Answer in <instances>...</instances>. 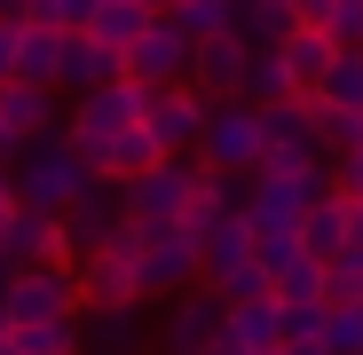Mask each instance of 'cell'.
<instances>
[{"label": "cell", "instance_id": "e0dca14e", "mask_svg": "<svg viewBox=\"0 0 363 355\" xmlns=\"http://www.w3.org/2000/svg\"><path fill=\"white\" fill-rule=\"evenodd\" d=\"M300 245H308L316 261H340L347 245H355V198H340V190H324L308 213H300Z\"/></svg>", "mask_w": 363, "mask_h": 355}, {"label": "cell", "instance_id": "5bb4252c", "mask_svg": "<svg viewBox=\"0 0 363 355\" xmlns=\"http://www.w3.org/2000/svg\"><path fill=\"white\" fill-rule=\"evenodd\" d=\"M143 118H150V135L166 142V150H198V135H206V118H213V103L182 79V87H150V103H143Z\"/></svg>", "mask_w": 363, "mask_h": 355}, {"label": "cell", "instance_id": "ab89813d", "mask_svg": "<svg viewBox=\"0 0 363 355\" xmlns=\"http://www.w3.org/2000/svg\"><path fill=\"white\" fill-rule=\"evenodd\" d=\"M277 355H324V339H284Z\"/></svg>", "mask_w": 363, "mask_h": 355}, {"label": "cell", "instance_id": "d4e9b609", "mask_svg": "<svg viewBox=\"0 0 363 355\" xmlns=\"http://www.w3.org/2000/svg\"><path fill=\"white\" fill-rule=\"evenodd\" d=\"M324 269H332V261H316L308 245H300L292 261L269 269V292H277V300H324Z\"/></svg>", "mask_w": 363, "mask_h": 355}, {"label": "cell", "instance_id": "4316f807", "mask_svg": "<svg viewBox=\"0 0 363 355\" xmlns=\"http://www.w3.org/2000/svg\"><path fill=\"white\" fill-rule=\"evenodd\" d=\"M9 347L16 355H79L87 339H79V316H55V324H16Z\"/></svg>", "mask_w": 363, "mask_h": 355}, {"label": "cell", "instance_id": "7c38bea8", "mask_svg": "<svg viewBox=\"0 0 363 355\" xmlns=\"http://www.w3.org/2000/svg\"><path fill=\"white\" fill-rule=\"evenodd\" d=\"M0 261H9V269H72L64 213H32V205H16L9 237H0Z\"/></svg>", "mask_w": 363, "mask_h": 355}, {"label": "cell", "instance_id": "f1b7e54d", "mask_svg": "<svg viewBox=\"0 0 363 355\" xmlns=\"http://www.w3.org/2000/svg\"><path fill=\"white\" fill-rule=\"evenodd\" d=\"M316 103H332V111H363V47H340V55H332V72H324Z\"/></svg>", "mask_w": 363, "mask_h": 355}, {"label": "cell", "instance_id": "1f68e13d", "mask_svg": "<svg viewBox=\"0 0 363 355\" xmlns=\"http://www.w3.org/2000/svg\"><path fill=\"white\" fill-rule=\"evenodd\" d=\"M324 300H332V308H363V245H347V253L324 269Z\"/></svg>", "mask_w": 363, "mask_h": 355}, {"label": "cell", "instance_id": "7a4b0ae2", "mask_svg": "<svg viewBox=\"0 0 363 355\" xmlns=\"http://www.w3.org/2000/svg\"><path fill=\"white\" fill-rule=\"evenodd\" d=\"M143 103H150V87H135V79H111V87H87L79 103H72V150L87 158V166H103V150L127 135V127H143Z\"/></svg>", "mask_w": 363, "mask_h": 355}, {"label": "cell", "instance_id": "603a6c76", "mask_svg": "<svg viewBox=\"0 0 363 355\" xmlns=\"http://www.w3.org/2000/svg\"><path fill=\"white\" fill-rule=\"evenodd\" d=\"M150 24H158V9H150V0H103L87 32H95L103 47H118V55H127V47H135V40L150 32Z\"/></svg>", "mask_w": 363, "mask_h": 355}, {"label": "cell", "instance_id": "ac0fdd59", "mask_svg": "<svg viewBox=\"0 0 363 355\" xmlns=\"http://www.w3.org/2000/svg\"><path fill=\"white\" fill-rule=\"evenodd\" d=\"M198 261H206L198 284H213V276H229V269H245V261H253V213H245V205L221 213V221L198 237Z\"/></svg>", "mask_w": 363, "mask_h": 355}, {"label": "cell", "instance_id": "f546056e", "mask_svg": "<svg viewBox=\"0 0 363 355\" xmlns=\"http://www.w3.org/2000/svg\"><path fill=\"white\" fill-rule=\"evenodd\" d=\"M308 111H316V142H324V158L363 150V111H332V103H316V95H308Z\"/></svg>", "mask_w": 363, "mask_h": 355}, {"label": "cell", "instance_id": "6da1fadb", "mask_svg": "<svg viewBox=\"0 0 363 355\" xmlns=\"http://www.w3.org/2000/svg\"><path fill=\"white\" fill-rule=\"evenodd\" d=\"M9 182H16V198H24L32 213H64V205L95 182V166L72 150V135H40V142L9 166Z\"/></svg>", "mask_w": 363, "mask_h": 355}, {"label": "cell", "instance_id": "ffe728a7", "mask_svg": "<svg viewBox=\"0 0 363 355\" xmlns=\"http://www.w3.org/2000/svg\"><path fill=\"white\" fill-rule=\"evenodd\" d=\"M111 79H127V64H118V47H103L95 32H72L64 40V79H55V87H111Z\"/></svg>", "mask_w": 363, "mask_h": 355}, {"label": "cell", "instance_id": "cb8c5ba5", "mask_svg": "<svg viewBox=\"0 0 363 355\" xmlns=\"http://www.w3.org/2000/svg\"><path fill=\"white\" fill-rule=\"evenodd\" d=\"M245 198H237V174H213V166H198V190H190V213H182V229H213L221 213H237Z\"/></svg>", "mask_w": 363, "mask_h": 355}, {"label": "cell", "instance_id": "7402d4cb", "mask_svg": "<svg viewBox=\"0 0 363 355\" xmlns=\"http://www.w3.org/2000/svg\"><path fill=\"white\" fill-rule=\"evenodd\" d=\"M158 158H174V150L150 135V118H143V127H127V135L103 150V166H95V174H103V182H135V174H150Z\"/></svg>", "mask_w": 363, "mask_h": 355}, {"label": "cell", "instance_id": "5b68a950", "mask_svg": "<svg viewBox=\"0 0 363 355\" xmlns=\"http://www.w3.org/2000/svg\"><path fill=\"white\" fill-rule=\"evenodd\" d=\"M190 190H198V166H190V158H158L150 174L118 182V198H127V221H143V229H174L182 213H190Z\"/></svg>", "mask_w": 363, "mask_h": 355}, {"label": "cell", "instance_id": "d6986e66", "mask_svg": "<svg viewBox=\"0 0 363 355\" xmlns=\"http://www.w3.org/2000/svg\"><path fill=\"white\" fill-rule=\"evenodd\" d=\"M277 55H284L292 87H300V95H316V87H324V72H332V55H340V40H332V32H316V24H292Z\"/></svg>", "mask_w": 363, "mask_h": 355}, {"label": "cell", "instance_id": "52a82bcc", "mask_svg": "<svg viewBox=\"0 0 363 355\" xmlns=\"http://www.w3.org/2000/svg\"><path fill=\"white\" fill-rule=\"evenodd\" d=\"M198 229H150L143 237V253H135V276H143V300H166V292H190L198 284Z\"/></svg>", "mask_w": 363, "mask_h": 355}, {"label": "cell", "instance_id": "e575fe53", "mask_svg": "<svg viewBox=\"0 0 363 355\" xmlns=\"http://www.w3.org/2000/svg\"><path fill=\"white\" fill-rule=\"evenodd\" d=\"M213 292H221V300H261V292H269V269H261V261H245V269L213 276Z\"/></svg>", "mask_w": 363, "mask_h": 355}, {"label": "cell", "instance_id": "ee69618b", "mask_svg": "<svg viewBox=\"0 0 363 355\" xmlns=\"http://www.w3.org/2000/svg\"><path fill=\"white\" fill-rule=\"evenodd\" d=\"M0 16H16V9H9V0H0Z\"/></svg>", "mask_w": 363, "mask_h": 355}, {"label": "cell", "instance_id": "60d3db41", "mask_svg": "<svg viewBox=\"0 0 363 355\" xmlns=\"http://www.w3.org/2000/svg\"><path fill=\"white\" fill-rule=\"evenodd\" d=\"M9 9H16V16H40V0H9Z\"/></svg>", "mask_w": 363, "mask_h": 355}, {"label": "cell", "instance_id": "b9f144b4", "mask_svg": "<svg viewBox=\"0 0 363 355\" xmlns=\"http://www.w3.org/2000/svg\"><path fill=\"white\" fill-rule=\"evenodd\" d=\"M355 245H363V198H355Z\"/></svg>", "mask_w": 363, "mask_h": 355}, {"label": "cell", "instance_id": "d6a6232c", "mask_svg": "<svg viewBox=\"0 0 363 355\" xmlns=\"http://www.w3.org/2000/svg\"><path fill=\"white\" fill-rule=\"evenodd\" d=\"M324 355H363V308H332L324 316Z\"/></svg>", "mask_w": 363, "mask_h": 355}, {"label": "cell", "instance_id": "d590c367", "mask_svg": "<svg viewBox=\"0 0 363 355\" xmlns=\"http://www.w3.org/2000/svg\"><path fill=\"white\" fill-rule=\"evenodd\" d=\"M95 9H103V0H40V16H48V24H64V32H87Z\"/></svg>", "mask_w": 363, "mask_h": 355}, {"label": "cell", "instance_id": "8992f818", "mask_svg": "<svg viewBox=\"0 0 363 355\" xmlns=\"http://www.w3.org/2000/svg\"><path fill=\"white\" fill-rule=\"evenodd\" d=\"M324 190H332V174H324V166L253 174V190H245V213H253V229H300V213H308Z\"/></svg>", "mask_w": 363, "mask_h": 355}, {"label": "cell", "instance_id": "44dd1931", "mask_svg": "<svg viewBox=\"0 0 363 355\" xmlns=\"http://www.w3.org/2000/svg\"><path fill=\"white\" fill-rule=\"evenodd\" d=\"M64 24H48V16H24V64H16V79H32V87H55L64 79Z\"/></svg>", "mask_w": 363, "mask_h": 355}, {"label": "cell", "instance_id": "f35d334b", "mask_svg": "<svg viewBox=\"0 0 363 355\" xmlns=\"http://www.w3.org/2000/svg\"><path fill=\"white\" fill-rule=\"evenodd\" d=\"M95 347H103V355H127V347H135V332H127V316H103V332H95Z\"/></svg>", "mask_w": 363, "mask_h": 355}, {"label": "cell", "instance_id": "7dc6e473", "mask_svg": "<svg viewBox=\"0 0 363 355\" xmlns=\"http://www.w3.org/2000/svg\"><path fill=\"white\" fill-rule=\"evenodd\" d=\"M355 47H363V40H355Z\"/></svg>", "mask_w": 363, "mask_h": 355}, {"label": "cell", "instance_id": "f6af8a7d", "mask_svg": "<svg viewBox=\"0 0 363 355\" xmlns=\"http://www.w3.org/2000/svg\"><path fill=\"white\" fill-rule=\"evenodd\" d=\"M0 347H9V324H0Z\"/></svg>", "mask_w": 363, "mask_h": 355}, {"label": "cell", "instance_id": "277c9868", "mask_svg": "<svg viewBox=\"0 0 363 355\" xmlns=\"http://www.w3.org/2000/svg\"><path fill=\"white\" fill-rule=\"evenodd\" d=\"M261 150H269L261 103H213L206 135H198V166H213V174H253Z\"/></svg>", "mask_w": 363, "mask_h": 355}, {"label": "cell", "instance_id": "9c48e42d", "mask_svg": "<svg viewBox=\"0 0 363 355\" xmlns=\"http://www.w3.org/2000/svg\"><path fill=\"white\" fill-rule=\"evenodd\" d=\"M245 72H253V40L245 32H213L190 55V87L206 103H245Z\"/></svg>", "mask_w": 363, "mask_h": 355}, {"label": "cell", "instance_id": "8fae6325", "mask_svg": "<svg viewBox=\"0 0 363 355\" xmlns=\"http://www.w3.org/2000/svg\"><path fill=\"white\" fill-rule=\"evenodd\" d=\"M72 276H79V308H95V316H127L135 300H143V276H135V261L127 253H79L72 261Z\"/></svg>", "mask_w": 363, "mask_h": 355}, {"label": "cell", "instance_id": "ba28073f", "mask_svg": "<svg viewBox=\"0 0 363 355\" xmlns=\"http://www.w3.org/2000/svg\"><path fill=\"white\" fill-rule=\"evenodd\" d=\"M190 55H198V40L182 32L174 16H158L127 55H118V64H127V79H135V87H182V79H190Z\"/></svg>", "mask_w": 363, "mask_h": 355}, {"label": "cell", "instance_id": "4fadbf2b", "mask_svg": "<svg viewBox=\"0 0 363 355\" xmlns=\"http://www.w3.org/2000/svg\"><path fill=\"white\" fill-rule=\"evenodd\" d=\"M221 332H229V300L213 284H198V292H182L174 316H166V355H213Z\"/></svg>", "mask_w": 363, "mask_h": 355}, {"label": "cell", "instance_id": "836d02e7", "mask_svg": "<svg viewBox=\"0 0 363 355\" xmlns=\"http://www.w3.org/2000/svg\"><path fill=\"white\" fill-rule=\"evenodd\" d=\"M332 300H284V339H324Z\"/></svg>", "mask_w": 363, "mask_h": 355}, {"label": "cell", "instance_id": "bcb514c9", "mask_svg": "<svg viewBox=\"0 0 363 355\" xmlns=\"http://www.w3.org/2000/svg\"><path fill=\"white\" fill-rule=\"evenodd\" d=\"M0 355H16V347H0Z\"/></svg>", "mask_w": 363, "mask_h": 355}, {"label": "cell", "instance_id": "83f0119b", "mask_svg": "<svg viewBox=\"0 0 363 355\" xmlns=\"http://www.w3.org/2000/svg\"><path fill=\"white\" fill-rule=\"evenodd\" d=\"M292 95H300V87H292V72H284V55H277V47H253L245 103H261V111H269V103H292Z\"/></svg>", "mask_w": 363, "mask_h": 355}, {"label": "cell", "instance_id": "484cf974", "mask_svg": "<svg viewBox=\"0 0 363 355\" xmlns=\"http://www.w3.org/2000/svg\"><path fill=\"white\" fill-rule=\"evenodd\" d=\"M292 24H300V16H292V0H237V32H245L253 47H284Z\"/></svg>", "mask_w": 363, "mask_h": 355}, {"label": "cell", "instance_id": "9a60e30c", "mask_svg": "<svg viewBox=\"0 0 363 355\" xmlns=\"http://www.w3.org/2000/svg\"><path fill=\"white\" fill-rule=\"evenodd\" d=\"M284 347V300L261 292V300H229V332L213 339V355H277Z\"/></svg>", "mask_w": 363, "mask_h": 355}, {"label": "cell", "instance_id": "8d00e7d4", "mask_svg": "<svg viewBox=\"0 0 363 355\" xmlns=\"http://www.w3.org/2000/svg\"><path fill=\"white\" fill-rule=\"evenodd\" d=\"M16 64H24V16H0V87L16 79Z\"/></svg>", "mask_w": 363, "mask_h": 355}, {"label": "cell", "instance_id": "4dcf8cb0", "mask_svg": "<svg viewBox=\"0 0 363 355\" xmlns=\"http://www.w3.org/2000/svg\"><path fill=\"white\" fill-rule=\"evenodd\" d=\"M190 40H213V32H237V0H174L166 9Z\"/></svg>", "mask_w": 363, "mask_h": 355}, {"label": "cell", "instance_id": "74e56055", "mask_svg": "<svg viewBox=\"0 0 363 355\" xmlns=\"http://www.w3.org/2000/svg\"><path fill=\"white\" fill-rule=\"evenodd\" d=\"M332 190H340V198H363V150L332 158Z\"/></svg>", "mask_w": 363, "mask_h": 355}, {"label": "cell", "instance_id": "2e32d148", "mask_svg": "<svg viewBox=\"0 0 363 355\" xmlns=\"http://www.w3.org/2000/svg\"><path fill=\"white\" fill-rule=\"evenodd\" d=\"M118 213H127V198H118L111 182H103V174H95V182L64 205V237H72V261L79 253H103V237L118 229Z\"/></svg>", "mask_w": 363, "mask_h": 355}, {"label": "cell", "instance_id": "3957f363", "mask_svg": "<svg viewBox=\"0 0 363 355\" xmlns=\"http://www.w3.org/2000/svg\"><path fill=\"white\" fill-rule=\"evenodd\" d=\"M55 316H79V276L72 269H9L0 276V324H55Z\"/></svg>", "mask_w": 363, "mask_h": 355}, {"label": "cell", "instance_id": "30bf717a", "mask_svg": "<svg viewBox=\"0 0 363 355\" xmlns=\"http://www.w3.org/2000/svg\"><path fill=\"white\" fill-rule=\"evenodd\" d=\"M40 135H55V95L32 79H9L0 87V166H16Z\"/></svg>", "mask_w": 363, "mask_h": 355}, {"label": "cell", "instance_id": "7bdbcfd3", "mask_svg": "<svg viewBox=\"0 0 363 355\" xmlns=\"http://www.w3.org/2000/svg\"><path fill=\"white\" fill-rule=\"evenodd\" d=\"M340 9H355V16H363V0H340Z\"/></svg>", "mask_w": 363, "mask_h": 355}]
</instances>
